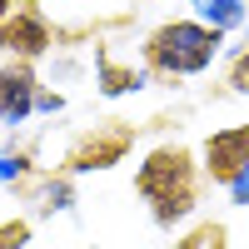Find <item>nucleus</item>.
<instances>
[{"mask_svg": "<svg viewBox=\"0 0 249 249\" xmlns=\"http://www.w3.org/2000/svg\"><path fill=\"white\" fill-rule=\"evenodd\" d=\"M135 195L150 204V219L160 230H175L199 204V170L184 144H155L135 170Z\"/></svg>", "mask_w": 249, "mask_h": 249, "instance_id": "1", "label": "nucleus"}, {"mask_svg": "<svg viewBox=\"0 0 249 249\" xmlns=\"http://www.w3.org/2000/svg\"><path fill=\"white\" fill-rule=\"evenodd\" d=\"M224 50V30L204 25V20H164L144 35V70L170 75V80H190L204 75Z\"/></svg>", "mask_w": 249, "mask_h": 249, "instance_id": "2", "label": "nucleus"}, {"mask_svg": "<svg viewBox=\"0 0 249 249\" xmlns=\"http://www.w3.org/2000/svg\"><path fill=\"white\" fill-rule=\"evenodd\" d=\"M50 45H55V30H50L45 10H40L35 0H15V10L5 15V25H0V55L35 65Z\"/></svg>", "mask_w": 249, "mask_h": 249, "instance_id": "3", "label": "nucleus"}, {"mask_svg": "<svg viewBox=\"0 0 249 249\" xmlns=\"http://www.w3.org/2000/svg\"><path fill=\"white\" fill-rule=\"evenodd\" d=\"M130 144H135V130H130V124H124V120H105V124L85 130V135L70 144L65 170H70V175H85V170H115V164L130 155Z\"/></svg>", "mask_w": 249, "mask_h": 249, "instance_id": "4", "label": "nucleus"}, {"mask_svg": "<svg viewBox=\"0 0 249 249\" xmlns=\"http://www.w3.org/2000/svg\"><path fill=\"white\" fill-rule=\"evenodd\" d=\"M199 155H204V175L230 190V184L249 170V124H224V130H214Z\"/></svg>", "mask_w": 249, "mask_h": 249, "instance_id": "5", "label": "nucleus"}, {"mask_svg": "<svg viewBox=\"0 0 249 249\" xmlns=\"http://www.w3.org/2000/svg\"><path fill=\"white\" fill-rule=\"evenodd\" d=\"M30 110H40V80L25 60L0 65V124H25Z\"/></svg>", "mask_w": 249, "mask_h": 249, "instance_id": "6", "label": "nucleus"}, {"mask_svg": "<svg viewBox=\"0 0 249 249\" xmlns=\"http://www.w3.org/2000/svg\"><path fill=\"white\" fill-rule=\"evenodd\" d=\"M140 85H144V70L140 65H120V60L100 55V90H105V95H130Z\"/></svg>", "mask_w": 249, "mask_h": 249, "instance_id": "7", "label": "nucleus"}, {"mask_svg": "<svg viewBox=\"0 0 249 249\" xmlns=\"http://www.w3.org/2000/svg\"><path fill=\"white\" fill-rule=\"evenodd\" d=\"M244 5L249 0H195V20H204L214 30H234L244 20Z\"/></svg>", "mask_w": 249, "mask_h": 249, "instance_id": "8", "label": "nucleus"}, {"mask_svg": "<svg viewBox=\"0 0 249 249\" xmlns=\"http://www.w3.org/2000/svg\"><path fill=\"white\" fill-rule=\"evenodd\" d=\"M175 249H224V224H199V230H190Z\"/></svg>", "mask_w": 249, "mask_h": 249, "instance_id": "9", "label": "nucleus"}, {"mask_svg": "<svg viewBox=\"0 0 249 249\" xmlns=\"http://www.w3.org/2000/svg\"><path fill=\"white\" fill-rule=\"evenodd\" d=\"M25 244H30L25 219H0V249H25Z\"/></svg>", "mask_w": 249, "mask_h": 249, "instance_id": "10", "label": "nucleus"}, {"mask_svg": "<svg viewBox=\"0 0 249 249\" xmlns=\"http://www.w3.org/2000/svg\"><path fill=\"white\" fill-rule=\"evenodd\" d=\"M230 90L234 95H249V45L230 60Z\"/></svg>", "mask_w": 249, "mask_h": 249, "instance_id": "11", "label": "nucleus"}, {"mask_svg": "<svg viewBox=\"0 0 249 249\" xmlns=\"http://www.w3.org/2000/svg\"><path fill=\"white\" fill-rule=\"evenodd\" d=\"M15 10V0H0V25H5V15Z\"/></svg>", "mask_w": 249, "mask_h": 249, "instance_id": "12", "label": "nucleus"}, {"mask_svg": "<svg viewBox=\"0 0 249 249\" xmlns=\"http://www.w3.org/2000/svg\"><path fill=\"white\" fill-rule=\"evenodd\" d=\"M75 249H95V244H75Z\"/></svg>", "mask_w": 249, "mask_h": 249, "instance_id": "13", "label": "nucleus"}]
</instances>
